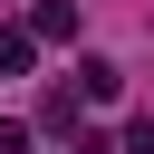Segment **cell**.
Segmentation results:
<instances>
[{
	"label": "cell",
	"instance_id": "cell-2",
	"mask_svg": "<svg viewBox=\"0 0 154 154\" xmlns=\"http://www.w3.org/2000/svg\"><path fill=\"white\" fill-rule=\"evenodd\" d=\"M29 58H38V29H0V77H19Z\"/></svg>",
	"mask_w": 154,
	"mask_h": 154
},
{
	"label": "cell",
	"instance_id": "cell-3",
	"mask_svg": "<svg viewBox=\"0 0 154 154\" xmlns=\"http://www.w3.org/2000/svg\"><path fill=\"white\" fill-rule=\"evenodd\" d=\"M0 154H29V125L19 116H0Z\"/></svg>",
	"mask_w": 154,
	"mask_h": 154
},
{
	"label": "cell",
	"instance_id": "cell-1",
	"mask_svg": "<svg viewBox=\"0 0 154 154\" xmlns=\"http://www.w3.org/2000/svg\"><path fill=\"white\" fill-rule=\"evenodd\" d=\"M77 96H87V106H116V96H125V67H116V58H77Z\"/></svg>",
	"mask_w": 154,
	"mask_h": 154
}]
</instances>
